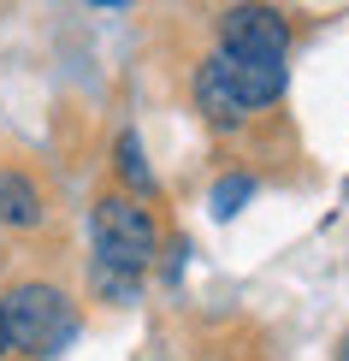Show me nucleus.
Instances as JSON below:
<instances>
[{"instance_id": "4", "label": "nucleus", "mask_w": 349, "mask_h": 361, "mask_svg": "<svg viewBox=\"0 0 349 361\" xmlns=\"http://www.w3.org/2000/svg\"><path fill=\"white\" fill-rule=\"evenodd\" d=\"M219 54L284 59L290 54V24H284L278 6H225L219 12Z\"/></svg>"}, {"instance_id": "5", "label": "nucleus", "mask_w": 349, "mask_h": 361, "mask_svg": "<svg viewBox=\"0 0 349 361\" xmlns=\"http://www.w3.org/2000/svg\"><path fill=\"white\" fill-rule=\"evenodd\" d=\"M0 225L6 231H42L48 225V190L30 166H0Z\"/></svg>"}, {"instance_id": "6", "label": "nucleus", "mask_w": 349, "mask_h": 361, "mask_svg": "<svg viewBox=\"0 0 349 361\" xmlns=\"http://www.w3.org/2000/svg\"><path fill=\"white\" fill-rule=\"evenodd\" d=\"M118 178H125L136 195H154V172H148V160H142L136 130H125V137H118Z\"/></svg>"}, {"instance_id": "8", "label": "nucleus", "mask_w": 349, "mask_h": 361, "mask_svg": "<svg viewBox=\"0 0 349 361\" xmlns=\"http://www.w3.org/2000/svg\"><path fill=\"white\" fill-rule=\"evenodd\" d=\"M95 290L107 296V302H136V279L113 273V267H95Z\"/></svg>"}, {"instance_id": "1", "label": "nucleus", "mask_w": 349, "mask_h": 361, "mask_svg": "<svg viewBox=\"0 0 349 361\" xmlns=\"http://www.w3.org/2000/svg\"><path fill=\"white\" fill-rule=\"evenodd\" d=\"M278 95H284V59H243L214 48L195 66V107L219 130H237L249 113L272 107Z\"/></svg>"}, {"instance_id": "3", "label": "nucleus", "mask_w": 349, "mask_h": 361, "mask_svg": "<svg viewBox=\"0 0 349 361\" xmlns=\"http://www.w3.org/2000/svg\"><path fill=\"white\" fill-rule=\"evenodd\" d=\"M89 231H95V267H113V273L136 279L148 261L160 255V225L136 195L107 190L89 214Z\"/></svg>"}, {"instance_id": "10", "label": "nucleus", "mask_w": 349, "mask_h": 361, "mask_svg": "<svg viewBox=\"0 0 349 361\" xmlns=\"http://www.w3.org/2000/svg\"><path fill=\"white\" fill-rule=\"evenodd\" d=\"M338 361H349V332H343V343H338Z\"/></svg>"}, {"instance_id": "9", "label": "nucleus", "mask_w": 349, "mask_h": 361, "mask_svg": "<svg viewBox=\"0 0 349 361\" xmlns=\"http://www.w3.org/2000/svg\"><path fill=\"white\" fill-rule=\"evenodd\" d=\"M12 350V338H6V314H0V355H6Z\"/></svg>"}, {"instance_id": "7", "label": "nucleus", "mask_w": 349, "mask_h": 361, "mask_svg": "<svg viewBox=\"0 0 349 361\" xmlns=\"http://www.w3.org/2000/svg\"><path fill=\"white\" fill-rule=\"evenodd\" d=\"M249 195H255V178H249V172H231V178H219V184H214V195H207V207H214L219 219H231L237 207L249 202Z\"/></svg>"}, {"instance_id": "2", "label": "nucleus", "mask_w": 349, "mask_h": 361, "mask_svg": "<svg viewBox=\"0 0 349 361\" xmlns=\"http://www.w3.org/2000/svg\"><path fill=\"white\" fill-rule=\"evenodd\" d=\"M0 314H6V338L12 350L24 355H59L71 338H78V302L71 290H59L54 279H18L6 296H0Z\"/></svg>"}]
</instances>
